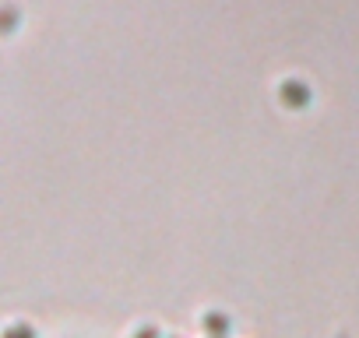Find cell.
<instances>
[{"mask_svg":"<svg viewBox=\"0 0 359 338\" xmlns=\"http://www.w3.org/2000/svg\"><path fill=\"white\" fill-rule=\"evenodd\" d=\"M278 99H282L289 109H303V106H310L313 92H310L306 81H299V78H285V81L278 85Z\"/></svg>","mask_w":359,"mask_h":338,"instance_id":"cell-1","label":"cell"},{"mask_svg":"<svg viewBox=\"0 0 359 338\" xmlns=\"http://www.w3.org/2000/svg\"><path fill=\"white\" fill-rule=\"evenodd\" d=\"M201 327L208 331V338H226L229 327H233V320H229L222 310H208V313L201 317Z\"/></svg>","mask_w":359,"mask_h":338,"instance_id":"cell-2","label":"cell"},{"mask_svg":"<svg viewBox=\"0 0 359 338\" xmlns=\"http://www.w3.org/2000/svg\"><path fill=\"white\" fill-rule=\"evenodd\" d=\"M4 338H36V331H32L29 324H22V320H18V324H11V327L4 331Z\"/></svg>","mask_w":359,"mask_h":338,"instance_id":"cell-3","label":"cell"},{"mask_svg":"<svg viewBox=\"0 0 359 338\" xmlns=\"http://www.w3.org/2000/svg\"><path fill=\"white\" fill-rule=\"evenodd\" d=\"M134 338H162V334H158V327L144 324V327H137V331H134Z\"/></svg>","mask_w":359,"mask_h":338,"instance_id":"cell-4","label":"cell"},{"mask_svg":"<svg viewBox=\"0 0 359 338\" xmlns=\"http://www.w3.org/2000/svg\"><path fill=\"white\" fill-rule=\"evenodd\" d=\"M4 25H8V32H11V29H15V11H11V8H8V11H4Z\"/></svg>","mask_w":359,"mask_h":338,"instance_id":"cell-5","label":"cell"},{"mask_svg":"<svg viewBox=\"0 0 359 338\" xmlns=\"http://www.w3.org/2000/svg\"><path fill=\"white\" fill-rule=\"evenodd\" d=\"M169 338H180V334H169Z\"/></svg>","mask_w":359,"mask_h":338,"instance_id":"cell-6","label":"cell"}]
</instances>
